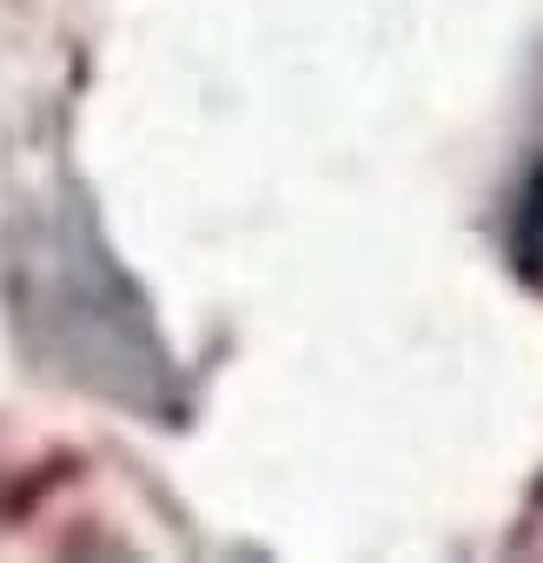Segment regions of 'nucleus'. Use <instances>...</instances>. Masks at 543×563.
<instances>
[{"label":"nucleus","mask_w":543,"mask_h":563,"mask_svg":"<svg viewBox=\"0 0 543 563\" xmlns=\"http://www.w3.org/2000/svg\"><path fill=\"white\" fill-rule=\"evenodd\" d=\"M510 245H517V272L543 278V166L530 173L523 199H517V225H510Z\"/></svg>","instance_id":"obj_2"},{"label":"nucleus","mask_w":543,"mask_h":563,"mask_svg":"<svg viewBox=\"0 0 543 563\" xmlns=\"http://www.w3.org/2000/svg\"><path fill=\"white\" fill-rule=\"evenodd\" d=\"M8 306L21 345L67 385L126 411H166L179 398L166 339L133 278L100 245L93 219L67 199H41L8 239Z\"/></svg>","instance_id":"obj_1"}]
</instances>
